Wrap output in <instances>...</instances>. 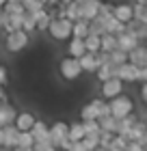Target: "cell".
Wrapping results in <instances>:
<instances>
[{"label":"cell","instance_id":"cell-1","mask_svg":"<svg viewBox=\"0 0 147 151\" xmlns=\"http://www.w3.org/2000/svg\"><path fill=\"white\" fill-rule=\"evenodd\" d=\"M50 142L59 151H69L72 140H69V123L67 121H54L50 125Z\"/></svg>","mask_w":147,"mask_h":151},{"label":"cell","instance_id":"cell-2","mask_svg":"<svg viewBox=\"0 0 147 151\" xmlns=\"http://www.w3.org/2000/svg\"><path fill=\"white\" fill-rule=\"evenodd\" d=\"M110 104V116L117 121H121V119H128V116L132 114H136V104H134V99L130 97V95H119L117 99L113 101H108Z\"/></svg>","mask_w":147,"mask_h":151},{"label":"cell","instance_id":"cell-3","mask_svg":"<svg viewBox=\"0 0 147 151\" xmlns=\"http://www.w3.org/2000/svg\"><path fill=\"white\" fill-rule=\"evenodd\" d=\"M48 37L52 41H69L74 37V22H69L67 17H54L50 28H48Z\"/></svg>","mask_w":147,"mask_h":151},{"label":"cell","instance_id":"cell-4","mask_svg":"<svg viewBox=\"0 0 147 151\" xmlns=\"http://www.w3.org/2000/svg\"><path fill=\"white\" fill-rule=\"evenodd\" d=\"M59 76L65 82H78L80 76H82V67L76 58L72 56H63L59 60Z\"/></svg>","mask_w":147,"mask_h":151},{"label":"cell","instance_id":"cell-5","mask_svg":"<svg viewBox=\"0 0 147 151\" xmlns=\"http://www.w3.org/2000/svg\"><path fill=\"white\" fill-rule=\"evenodd\" d=\"M30 43V35H26L24 30H15V32H9L4 35V50L9 54H20L24 52Z\"/></svg>","mask_w":147,"mask_h":151},{"label":"cell","instance_id":"cell-6","mask_svg":"<svg viewBox=\"0 0 147 151\" xmlns=\"http://www.w3.org/2000/svg\"><path fill=\"white\" fill-rule=\"evenodd\" d=\"M123 88H125V82H121L119 78H113V80L100 84V93H102V97L106 101H113V99L119 97V95H123Z\"/></svg>","mask_w":147,"mask_h":151},{"label":"cell","instance_id":"cell-7","mask_svg":"<svg viewBox=\"0 0 147 151\" xmlns=\"http://www.w3.org/2000/svg\"><path fill=\"white\" fill-rule=\"evenodd\" d=\"M113 17L125 26L130 22H134V2H117L113 9Z\"/></svg>","mask_w":147,"mask_h":151},{"label":"cell","instance_id":"cell-8","mask_svg":"<svg viewBox=\"0 0 147 151\" xmlns=\"http://www.w3.org/2000/svg\"><path fill=\"white\" fill-rule=\"evenodd\" d=\"M100 99L102 97H93L80 108V121H100Z\"/></svg>","mask_w":147,"mask_h":151},{"label":"cell","instance_id":"cell-9","mask_svg":"<svg viewBox=\"0 0 147 151\" xmlns=\"http://www.w3.org/2000/svg\"><path fill=\"white\" fill-rule=\"evenodd\" d=\"M138 67H134L132 63H125L121 67H117V78L125 82V84H134V82H138Z\"/></svg>","mask_w":147,"mask_h":151},{"label":"cell","instance_id":"cell-10","mask_svg":"<svg viewBox=\"0 0 147 151\" xmlns=\"http://www.w3.org/2000/svg\"><path fill=\"white\" fill-rule=\"evenodd\" d=\"M35 123H37V116H35L30 110H20V114H17V119H15L13 125H15L20 132H33Z\"/></svg>","mask_w":147,"mask_h":151},{"label":"cell","instance_id":"cell-11","mask_svg":"<svg viewBox=\"0 0 147 151\" xmlns=\"http://www.w3.org/2000/svg\"><path fill=\"white\" fill-rule=\"evenodd\" d=\"M138 45H141V41H138L136 37H132L130 32H123V35L117 37V50H121V52H125V54L134 52Z\"/></svg>","mask_w":147,"mask_h":151},{"label":"cell","instance_id":"cell-12","mask_svg":"<svg viewBox=\"0 0 147 151\" xmlns=\"http://www.w3.org/2000/svg\"><path fill=\"white\" fill-rule=\"evenodd\" d=\"M80 67H82V73H97V69H100L102 67V63H100V56H97V54H85V56H82L80 60Z\"/></svg>","mask_w":147,"mask_h":151},{"label":"cell","instance_id":"cell-13","mask_svg":"<svg viewBox=\"0 0 147 151\" xmlns=\"http://www.w3.org/2000/svg\"><path fill=\"white\" fill-rule=\"evenodd\" d=\"M30 134L35 138V145H37V142H50V125H48L43 119H37Z\"/></svg>","mask_w":147,"mask_h":151},{"label":"cell","instance_id":"cell-14","mask_svg":"<svg viewBox=\"0 0 147 151\" xmlns=\"http://www.w3.org/2000/svg\"><path fill=\"white\" fill-rule=\"evenodd\" d=\"M102 2H104V0H89V2L82 4V19H87V22H93V19L100 17Z\"/></svg>","mask_w":147,"mask_h":151},{"label":"cell","instance_id":"cell-15","mask_svg":"<svg viewBox=\"0 0 147 151\" xmlns=\"http://www.w3.org/2000/svg\"><path fill=\"white\" fill-rule=\"evenodd\" d=\"M17 114H20V110H17L13 104L2 106V108H0V127L13 125V123H15V119H17Z\"/></svg>","mask_w":147,"mask_h":151},{"label":"cell","instance_id":"cell-16","mask_svg":"<svg viewBox=\"0 0 147 151\" xmlns=\"http://www.w3.org/2000/svg\"><path fill=\"white\" fill-rule=\"evenodd\" d=\"M85 54H87V45H85V41H82V39H74L72 37V39L67 41V56L80 60Z\"/></svg>","mask_w":147,"mask_h":151},{"label":"cell","instance_id":"cell-17","mask_svg":"<svg viewBox=\"0 0 147 151\" xmlns=\"http://www.w3.org/2000/svg\"><path fill=\"white\" fill-rule=\"evenodd\" d=\"M17 142H20V129L15 125L4 127V151L17 149Z\"/></svg>","mask_w":147,"mask_h":151},{"label":"cell","instance_id":"cell-18","mask_svg":"<svg viewBox=\"0 0 147 151\" xmlns=\"http://www.w3.org/2000/svg\"><path fill=\"white\" fill-rule=\"evenodd\" d=\"M128 56H130V63L134 65V67L143 69V67H147V45H145V43H141L134 52H130Z\"/></svg>","mask_w":147,"mask_h":151},{"label":"cell","instance_id":"cell-19","mask_svg":"<svg viewBox=\"0 0 147 151\" xmlns=\"http://www.w3.org/2000/svg\"><path fill=\"white\" fill-rule=\"evenodd\" d=\"M147 134V123H145V119L141 116L134 125H132V129H130V134H128V142H141V138Z\"/></svg>","mask_w":147,"mask_h":151},{"label":"cell","instance_id":"cell-20","mask_svg":"<svg viewBox=\"0 0 147 151\" xmlns=\"http://www.w3.org/2000/svg\"><path fill=\"white\" fill-rule=\"evenodd\" d=\"M102 19H104V28H106L108 35L119 37V35H123V32H125V24H121V22L115 19L113 15H110V17H102Z\"/></svg>","mask_w":147,"mask_h":151},{"label":"cell","instance_id":"cell-21","mask_svg":"<svg viewBox=\"0 0 147 151\" xmlns=\"http://www.w3.org/2000/svg\"><path fill=\"white\" fill-rule=\"evenodd\" d=\"M85 138H87V132H85L82 121H72L69 123V140L72 142H82Z\"/></svg>","mask_w":147,"mask_h":151},{"label":"cell","instance_id":"cell-22","mask_svg":"<svg viewBox=\"0 0 147 151\" xmlns=\"http://www.w3.org/2000/svg\"><path fill=\"white\" fill-rule=\"evenodd\" d=\"M125 32H130L132 37H136L141 43H145L147 41V26H143V24H138L136 19L134 22H130L128 26H125Z\"/></svg>","mask_w":147,"mask_h":151},{"label":"cell","instance_id":"cell-23","mask_svg":"<svg viewBox=\"0 0 147 151\" xmlns=\"http://www.w3.org/2000/svg\"><path fill=\"white\" fill-rule=\"evenodd\" d=\"M89 35H91V22H87V19L74 22V39H82L85 41Z\"/></svg>","mask_w":147,"mask_h":151},{"label":"cell","instance_id":"cell-24","mask_svg":"<svg viewBox=\"0 0 147 151\" xmlns=\"http://www.w3.org/2000/svg\"><path fill=\"white\" fill-rule=\"evenodd\" d=\"M95 78L100 80V84L102 82H108V80H113V78H117V67L115 65H102L100 69H97V73H95Z\"/></svg>","mask_w":147,"mask_h":151},{"label":"cell","instance_id":"cell-25","mask_svg":"<svg viewBox=\"0 0 147 151\" xmlns=\"http://www.w3.org/2000/svg\"><path fill=\"white\" fill-rule=\"evenodd\" d=\"M9 17H24L26 15V9L22 2H7V6L2 9Z\"/></svg>","mask_w":147,"mask_h":151},{"label":"cell","instance_id":"cell-26","mask_svg":"<svg viewBox=\"0 0 147 151\" xmlns=\"http://www.w3.org/2000/svg\"><path fill=\"white\" fill-rule=\"evenodd\" d=\"M85 45H87V52H89V54H100V52H102V37L89 35V37L85 39Z\"/></svg>","mask_w":147,"mask_h":151},{"label":"cell","instance_id":"cell-27","mask_svg":"<svg viewBox=\"0 0 147 151\" xmlns=\"http://www.w3.org/2000/svg\"><path fill=\"white\" fill-rule=\"evenodd\" d=\"M115 50H117V37L106 32V35L102 37V52L110 54V52H115Z\"/></svg>","mask_w":147,"mask_h":151},{"label":"cell","instance_id":"cell-28","mask_svg":"<svg viewBox=\"0 0 147 151\" xmlns=\"http://www.w3.org/2000/svg\"><path fill=\"white\" fill-rule=\"evenodd\" d=\"M125 63H130V56L125 52L121 50H115V52H110V65H115V67H121Z\"/></svg>","mask_w":147,"mask_h":151},{"label":"cell","instance_id":"cell-29","mask_svg":"<svg viewBox=\"0 0 147 151\" xmlns=\"http://www.w3.org/2000/svg\"><path fill=\"white\" fill-rule=\"evenodd\" d=\"M22 30L26 32V35H33V32H37V22H35V17L30 15V13H26L24 19H22Z\"/></svg>","mask_w":147,"mask_h":151},{"label":"cell","instance_id":"cell-30","mask_svg":"<svg viewBox=\"0 0 147 151\" xmlns=\"http://www.w3.org/2000/svg\"><path fill=\"white\" fill-rule=\"evenodd\" d=\"M128 138L125 136H115L113 138V142H110V147H108V151H128Z\"/></svg>","mask_w":147,"mask_h":151},{"label":"cell","instance_id":"cell-31","mask_svg":"<svg viewBox=\"0 0 147 151\" xmlns=\"http://www.w3.org/2000/svg\"><path fill=\"white\" fill-rule=\"evenodd\" d=\"M17 147H22V149H33V147H35L33 134H30V132H20V142H17Z\"/></svg>","mask_w":147,"mask_h":151},{"label":"cell","instance_id":"cell-32","mask_svg":"<svg viewBox=\"0 0 147 151\" xmlns=\"http://www.w3.org/2000/svg\"><path fill=\"white\" fill-rule=\"evenodd\" d=\"M91 35H97V37H104L106 35V28H104V19L97 17L91 22Z\"/></svg>","mask_w":147,"mask_h":151},{"label":"cell","instance_id":"cell-33","mask_svg":"<svg viewBox=\"0 0 147 151\" xmlns=\"http://www.w3.org/2000/svg\"><path fill=\"white\" fill-rule=\"evenodd\" d=\"M134 19L138 24L147 26V6H141V4H134Z\"/></svg>","mask_w":147,"mask_h":151},{"label":"cell","instance_id":"cell-34","mask_svg":"<svg viewBox=\"0 0 147 151\" xmlns=\"http://www.w3.org/2000/svg\"><path fill=\"white\" fill-rule=\"evenodd\" d=\"M82 125H85V132H87V136H93V134H102L100 121H82Z\"/></svg>","mask_w":147,"mask_h":151},{"label":"cell","instance_id":"cell-35","mask_svg":"<svg viewBox=\"0 0 147 151\" xmlns=\"http://www.w3.org/2000/svg\"><path fill=\"white\" fill-rule=\"evenodd\" d=\"M33 151H59V149L54 147L52 142H37V145L33 147Z\"/></svg>","mask_w":147,"mask_h":151},{"label":"cell","instance_id":"cell-36","mask_svg":"<svg viewBox=\"0 0 147 151\" xmlns=\"http://www.w3.org/2000/svg\"><path fill=\"white\" fill-rule=\"evenodd\" d=\"M9 24H11V17H9V15H7V13L2 11V13H0V30H2V32H7Z\"/></svg>","mask_w":147,"mask_h":151},{"label":"cell","instance_id":"cell-37","mask_svg":"<svg viewBox=\"0 0 147 151\" xmlns=\"http://www.w3.org/2000/svg\"><path fill=\"white\" fill-rule=\"evenodd\" d=\"M7 82H9V69L0 65V86H7Z\"/></svg>","mask_w":147,"mask_h":151},{"label":"cell","instance_id":"cell-38","mask_svg":"<svg viewBox=\"0 0 147 151\" xmlns=\"http://www.w3.org/2000/svg\"><path fill=\"white\" fill-rule=\"evenodd\" d=\"M7 104H11V101H9V95H7V88L0 86V108L7 106Z\"/></svg>","mask_w":147,"mask_h":151},{"label":"cell","instance_id":"cell-39","mask_svg":"<svg viewBox=\"0 0 147 151\" xmlns=\"http://www.w3.org/2000/svg\"><path fill=\"white\" fill-rule=\"evenodd\" d=\"M128 151H147V149L141 145V142H130V145H128Z\"/></svg>","mask_w":147,"mask_h":151},{"label":"cell","instance_id":"cell-40","mask_svg":"<svg viewBox=\"0 0 147 151\" xmlns=\"http://www.w3.org/2000/svg\"><path fill=\"white\" fill-rule=\"evenodd\" d=\"M138 95H141V99L147 104V82H145V84H141V88H138Z\"/></svg>","mask_w":147,"mask_h":151},{"label":"cell","instance_id":"cell-41","mask_svg":"<svg viewBox=\"0 0 147 151\" xmlns=\"http://www.w3.org/2000/svg\"><path fill=\"white\" fill-rule=\"evenodd\" d=\"M69 151H87V147L82 145V142H72V147H69Z\"/></svg>","mask_w":147,"mask_h":151},{"label":"cell","instance_id":"cell-42","mask_svg":"<svg viewBox=\"0 0 147 151\" xmlns=\"http://www.w3.org/2000/svg\"><path fill=\"white\" fill-rule=\"evenodd\" d=\"M0 149H4V127H0Z\"/></svg>","mask_w":147,"mask_h":151},{"label":"cell","instance_id":"cell-43","mask_svg":"<svg viewBox=\"0 0 147 151\" xmlns=\"http://www.w3.org/2000/svg\"><path fill=\"white\" fill-rule=\"evenodd\" d=\"M134 4H141V6H147V0H134Z\"/></svg>","mask_w":147,"mask_h":151},{"label":"cell","instance_id":"cell-44","mask_svg":"<svg viewBox=\"0 0 147 151\" xmlns=\"http://www.w3.org/2000/svg\"><path fill=\"white\" fill-rule=\"evenodd\" d=\"M7 2H9V0H0V9H4V6H7Z\"/></svg>","mask_w":147,"mask_h":151},{"label":"cell","instance_id":"cell-45","mask_svg":"<svg viewBox=\"0 0 147 151\" xmlns=\"http://www.w3.org/2000/svg\"><path fill=\"white\" fill-rule=\"evenodd\" d=\"M13 151H33V149H22V147H17V149H13Z\"/></svg>","mask_w":147,"mask_h":151},{"label":"cell","instance_id":"cell-46","mask_svg":"<svg viewBox=\"0 0 147 151\" xmlns=\"http://www.w3.org/2000/svg\"><path fill=\"white\" fill-rule=\"evenodd\" d=\"M74 2H78V4H85V2H89V0H74Z\"/></svg>","mask_w":147,"mask_h":151},{"label":"cell","instance_id":"cell-47","mask_svg":"<svg viewBox=\"0 0 147 151\" xmlns=\"http://www.w3.org/2000/svg\"><path fill=\"white\" fill-rule=\"evenodd\" d=\"M41 2H43V4L48 6V4H50V2H52V0H41Z\"/></svg>","mask_w":147,"mask_h":151},{"label":"cell","instance_id":"cell-48","mask_svg":"<svg viewBox=\"0 0 147 151\" xmlns=\"http://www.w3.org/2000/svg\"><path fill=\"white\" fill-rule=\"evenodd\" d=\"M0 13H2V9H0Z\"/></svg>","mask_w":147,"mask_h":151},{"label":"cell","instance_id":"cell-49","mask_svg":"<svg viewBox=\"0 0 147 151\" xmlns=\"http://www.w3.org/2000/svg\"><path fill=\"white\" fill-rule=\"evenodd\" d=\"M145 45H147V41H145Z\"/></svg>","mask_w":147,"mask_h":151},{"label":"cell","instance_id":"cell-50","mask_svg":"<svg viewBox=\"0 0 147 151\" xmlns=\"http://www.w3.org/2000/svg\"><path fill=\"white\" fill-rule=\"evenodd\" d=\"M145 108H147V104H145Z\"/></svg>","mask_w":147,"mask_h":151}]
</instances>
